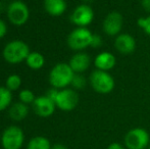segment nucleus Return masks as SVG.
Instances as JSON below:
<instances>
[{"instance_id":"obj_1","label":"nucleus","mask_w":150,"mask_h":149,"mask_svg":"<svg viewBox=\"0 0 150 149\" xmlns=\"http://www.w3.org/2000/svg\"><path fill=\"white\" fill-rule=\"evenodd\" d=\"M75 73L69 64L60 62L53 66L49 74V82L56 89H64L71 84Z\"/></svg>"},{"instance_id":"obj_2","label":"nucleus","mask_w":150,"mask_h":149,"mask_svg":"<svg viewBox=\"0 0 150 149\" xmlns=\"http://www.w3.org/2000/svg\"><path fill=\"white\" fill-rule=\"evenodd\" d=\"M3 57L8 64H16L26 60L30 54L29 46L25 42L14 40L7 44L3 49Z\"/></svg>"},{"instance_id":"obj_3","label":"nucleus","mask_w":150,"mask_h":149,"mask_svg":"<svg viewBox=\"0 0 150 149\" xmlns=\"http://www.w3.org/2000/svg\"><path fill=\"white\" fill-rule=\"evenodd\" d=\"M90 84L93 90L100 94H108L115 89V79L108 72L96 70L90 76Z\"/></svg>"},{"instance_id":"obj_4","label":"nucleus","mask_w":150,"mask_h":149,"mask_svg":"<svg viewBox=\"0 0 150 149\" xmlns=\"http://www.w3.org/2000/svg\"><path fill=\"white\" fill-rule=\"evenodd\" d=\"M24 131L18 126H10L3 131L1 144L3 149H21L24 145Z\"/></svg>"},{"instance_id":"obj_5","label":"nucleus","mask_w":150,"mask_h":149,"mask_svg":"<svg viewBox=\"0 0 150 149\" xmlns=\"http://www.w3.org/2000/svg\"><path fill=\"white\" fill-rule=\"evenodd\" d=\"M93 34L87 28H79L73 31L67 37V45L71 49L81 51L90 47Z\"/></svg>"},{"instance_id":"obj_6","label":"nucleus","mask_w":150,"mask_h":149,"mask_svg":"<svg viewBox=\"0 0 150 149\" xmlns=\"http://www.w3.org/2000/svg\"><path fill=\"white\" fill-rule=\"evenodd\" d=\"M150 136L142 128L132 129L125 136V145L128 149H145L149 146Z\"/></svg>"},{"instance_id":"obj_7","label":"nucleus","mask_w":150,"mask_h":149,"mask_svg":"<svg viewBox=\"0 0 150 149\" xmlns=\"http://www.w3.org/2000/svg\"><path fill=\"white\" fill-rule=\"evenodd\" d=\"M7 16L9 22L14 26H23L27 23L30 16V11L27 6L22 1H13L10 3L7 9Z\"/></svg>"},{"instance_id":"obj_8","label":"nucleus","mask_w":150,"mask_h":149,"mask_svg":"<svg viewBox=\"0 0 150 149\" xmlns=\"http://www.w3.org/2000/svg\"><path fill=\"white\" fill-rule=\"evenodd\" d=\"M79 103V95L73 89H62L58 92L55 104L63 112H71L75 109Z\"/></svg>"},{"instance_id":"obj_9","label":"nucleus","mask_w":150,"mask_h":149,"mask_svg":"<svg viewBox=\"0 0 150 149\" xmlns=\"http://www.w3.org/2000/svg\"><path fill=\"white\" fill-rule=\"evenodd\" d=\"M94 20V11L88 4H81L75 8L71 16L73 24L79 28H86Z\"/></svg>"},{"instance_id":"obj_10","label":"nucleus","mask_w":150,"mask_h":149,"mask_svg":"<svg viewBox=\"0 0 150 149\" xmlns=\"http://www.w3.org/2000/svg\"><path fill=\"white\" fill-rule=\"evenodd\" d=\"M122 25H124V18L120 12H109L103 20V32L108 36H117L120 34Z\"/></svg>"},{"instance_id":"obj_11","label":"nucleus","mask_w":150,"mask_h":149,"mask_svg":"<svg viewBox=\"0 0 150 149\" xmlns=\"http://www.w3.org/2000/svg\"><path fill=\"white\" fill-rule=\"evenodd\" d=\"M56 104L54 101L47 97L46 95L40 96L33 102V109L37 115L41 117H48L55 112Z\"/></svg>"},{"instance_id":"obj_12","label":"nucleus","mask_w":150,"mask_h":149,"mask_svg":"<svg viewBox=\"0 0 150 149\" xmlns=\"http://www.w3.org/2000/svg\"><path fill=\"white\" fill-rule=\"evenodd\" d=\"M115 48L120 54H124V55L133 53L136 49L135 38L127 33L117 35L115 40Z\"/></svg>"},{"instance_id":"obj_13","label":"nucleus","mask_w":150,"mask_h":149,"mask_svg":"<svg viewBox=\"0 0 150 149\" xmlns=\"http://www.w3.org/2000/svg\"><path fill=\"white\" fill-rule=\"evenodd\" d=\"M94 64L97 70L103 71V72H108L112 70L117 64V58L111 52L103 51L97 54L94 59Z\"/></svg>"},{"instance_id":"obj_14","label":"nucleus","mask_w":150,"mask_h":149,"mask_svg":"<svg viewBox=\"0 0 150 149\" xmlns=\"http://www.w3.org/2000/svg\"><path fill=\"white\" fill-rule=\"evenodd\" d=\"M69 64L75 74H81L89 68L91 64V58L87 53L79 52L71 58Z\"/></svg>"},{"instance_id":"obj_15","label":"nucleus","mask_w":150,"mask_h":149,"mask_svg":"<svg viewBox=\"0 0 150 149\" xmlns=\"http://www.w3.org/2000/svg\"><path fill=\"white\" fill-rule=\"evenodd\" d=\"M44 8L52 16H59L67 10L64 0H44Z\"/></svg>"},{"instance_id":"obj_16","label":"nucleus","mask_w":150,"mask_h":149,"mask_svg":"<svg viewBox=\"0 0 150 149\" xmlns=\"http://www.w3.org/2000/svg\"><path fill=\"white\" fill-rule=\"evenodd\" d=\"M29 113V107L27 104L23 102H16L12 104L11 107L9 108V117L12 121H21L27 117Z\"/></svg>"},{"instance_id":"obj_17","label":"nucleus","mask_w":150,"mask_h":149,"mask_svg":"<svg viewBox=\"0 0 150 149\" xmlns=\"http://www.w3.org/2000/svg\"><path fill=\"white\" fill-rule=\"evenodd\" d=\"M27 66L31 68L32 70H39L45 64V59L44 56L39 52H31L29 56L26 59Z\"/></svg>"},{"instance_id":"obj_18","label":"nucleus","mask_w":150,"mask_h":149,"mask_svg":"<svg viewBox=\"0 0 150 149\" xmlns=\"http://www.w3.org/2000/svg\"><path fill=\"white\" fill-rule=\"evenodd\" d=\"M51 147L50 141L43 136L32 138L27 145V149H51Z\"/></svg>"},{"instance_id":"obj_19","label":"nucleus","mask_w":150,"mask_h":149,"mask_svg":"<svg viewBox=\"0 0 150 149\" xmlns=\"http://www.w3.org/2000/svg\"><path fill=\"white\" fill-rule=\"evenodd\" d=\"M11 91L8 90L6 87H0V112L6 109L11 103Z\"/></svg>"},{"instance_id":"obj_20","label":"nucleus","mask_w":150,"mask_h":149,"mask_svg":"<svg viewBox=\"0 0 150 149\" xmlns=\"http://www.w3.org/2000/svg\"><path fill=\"white\" fill-rule=\"evenodd\" d=\"M22 85V79L18 75H11L6 80V88L10 91H16Z\"/></svg>"},{"instance_id":"obj_21","label":"nucleus","mask_w":150,"mask_h":149,"mask_svg":"<svg viewBox=\"0 0 150 149\" xmlns=\"http://www.w3.org/2000/svg\"><path fill=\"white\" fill-rule=\"evenodd\" d=\"M18 97H20V100L21 102H23V103L25 104H30V103H33L34 101H35V95H34V93L30 90H22V91L20 92V95H18Z\"/></svg>"},{"instance_id":"obj_22","label":"nucleus","mask_w":150,"mask_h":149,"mask_svg":"<svg viewBox=\"0 0 150 149\" xmlns=\"http://www.w3.org/2000/svg\"><path fill=\"white\" fill-rule=\"evenodd\" d=\"M86 83H87V81H86L84 76H82L81 74H75L71 85L73 86L75 89L82 90L86 86Z\"/></svg>"},{"instance_id":"obj_23","label":"nucleus","mask_w":150,"mask_h":149,"mask_svg":"<svg viewBox=\"0 0 150 149\" xmlns=\"http://www.w3.org/2000/svg\"><path fill=\"white\" fill-rule=\"evenodd\" d=\"M137 25L145 32V34L150 36V16L146 18H140L137 20Z\"/></svg>"},{"instance_id":"obj_24","label":"nucleus","mask_w":150,"mask_h":149,"mask_svg":"<svg viewBox=\"0 0 150 149\" xmlns=\"http://www.w3.org/2000/svg\"><path fill=\"white\" fill-rule=\"evenodd\" d=\"M102 43H103V41H102V38H101V36H99V35H97V34H93L90 47L99 48L100 46H102Z\"/></svg>"},{"instance_id":"obj_25","label":"nucleus","mask_w":150,"mask_h":149,"mask_svg":"<svg viewBox=\"0 0 150 149\" xmlns=\"http://www.w3.org/2000/svg\"><path fill=\"white\" fill-rule=\"evenodd\" d=\"M58 90L56 89V88H53L52 87L51 89H49L47 91V93H46V96H47L49 99H51L52 101H54L55 102V99H56V97H57V94H58Z\"/></svg>"},{"instance_id":"obj_26","label":"nucleus","mask_w":150,"mask_h":149,"mask_svg":"<svg viewBox=\"0 0 150 149\" xmlns=\"http://www.w3.org/2000/svg\"><path fill=\"white\" fill-rule=\"evenodd\" d=\"M6 33H7V27H6V24L2 20H0V39L5 36Z\"/></svg>"},{"instance_id":"obj_27","label":"nucleus","mask_w":150,"mask_h":149,"mask_svg":"<svg viewBox=\"0 0 150 149\" xmlns=\"http://www.w3.org/2000/svg\"><path fill=\"white\" fill-rule=\"evenodd\" d=\"M141 5L145 11L150 13V0H141Z\"/></svg>"},{"instance_id":"obj_28","label":"nucleus","mask_w":150,"mask_h":149,"mask_svg":"<svg viewBox=\"0 0 150 149\" xmlns=\"http://www.w3.org/2000/svg\"><path fill=\"white\" fill-rule=\"evenodd\" d=\"M107 149H125V147L120 143H117V142H112L111 144H109Z\"/></svg>"},{"instance_id":"obj_29","label":"nucleus","mask_w":150,"mask_h":149,"mask_svg":"<svg viewBox=\"0 0 150 149\" xmlns=\"http://www.w3.org/2000/svg\"><path fill=\"white\" fill-rule=\"evenodd\" d=\"M51 149H67V147L65 145H63V144L56 143V144H54V145L52 146Z\"/></svg>"},{"instance_id":"obj_30","label":"nucleus","mask_w":150,"mask_h":149,"mask_svg":"<svg viewBox=\"0 0 150 149\" xmlns=\"http://www.w3.org/2000/svg\"><path fill=\"white\" fill-rule=\"evenodd\" d=\"M84 2H92V1H94V0H83Z\"/></svg>"},{"instance_id":"obj_31","label":"nucleus","mask_w":150,"mask_h":149,"mask_svg":"<svg viewBox=\"0 0 150 149\" xmlns=\"http://www.w3.org/2000/svg\"><path fill=\"white\" fill-rule=\"evenodd\" d=\"M149 149H150V145H149Z\"/></svg>"}]
</instances>
